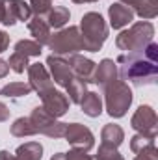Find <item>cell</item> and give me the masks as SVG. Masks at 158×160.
Wrapping results in <instances>:
<instances>
[{"label": "cell", "mask_w": 158, "mask_h": 160, "mask_svg": "<svg viewBox=\"0 0 158 160\" xmlns=\"http://www.w3.org/2000/svg\"><path fill=\"white\" fill-rule=\"evenodd\" d=\"M116 63L123 80L134 86H153L158 78V45L151 41L141 50L123 52Z\"/></svg>", "instance_id": "6da1fadb"}, {"label": "cell", "mask_w": 158, "mask_h": 160, "mask_svg": "<svg viewBox=\"0 0 158 160\" xmlns=\"http://www.w3.org/2000/svg\"><path fill=\"white\" fill-rule=\"evenodd\" d=\"M80 38H82V47L84 50L89 52H99L108 39V24L104 17L97 11H89L82 17L80 21Z\"/></svg>", "instance_id": "7a4b0ae2"}, {"label": "cell", "mask_w": 158, "mask_h": 160, "mask_svg": "<svg viewBox=\"0 0 158 160\" xmlns=\"http://www.w3.org/2000/svg\"><path fill=\"white\" fill-rule=\"evenodd\" d=\"M155 36V26L149 21H140L134 22L128 30H123L116 38V47L125 52H136L147 47Z\"/></svg>", "instance_id": "3957f363"}, {"label": "cell", "mask_w": 158, "mask_h": 160, "mask_svg": "<svg viewBox=\"0 0 158 160\" xmlns=\"http://www.w3.org/2000/svg\"><path fill=\"white\" fill-rule=\"evenodd\" d=\"M104 102L110 118H123L132 104V89L125 80H116L104 88Z\"/></svg>", "instance_id": "277c9868"}, {"label": "cell", "mask_w": 158, "mask_h": 160, "mask_svg": "<svg viewBox=\"0 0 158 160\" xmlns=\"http://www.w3.org/2000/svg\"><path fill=\"white\" fill-rule=\"evenodd\" d=\"M48 48L52 50L54 56H73L84 50L82 47V38H80L78 26H69V28H60L54 36H50Z\"/></svg>", "instance_id": "5b68a950"}, {"label": "cell", "mask_w": 158, "mask_h": 160, "mask_svg": "<svg viewBox=\"0 0 158 160\" xmlns=\"http://www.w3.org/2000/svg\"><path fill=\"white\" fill-rule=\"evenodd\" d=\"M28 119L32 121L36 134H45L48 138H63L65 128H67V123H62L56 118H52L43 106H36Z\"/></svg>", "instance_id": "8992f818"}, {"label": "cell", "mask_w": 158, "mask_h": 160, "mask_svg": "<svg viewBox=\"0 0 158 160\" xmlns=\"http://www.w3.org/2000/svg\"><path fill=\"white\" fill-rule=\"evenodd\" d=\"M63 138L69 142V145H71L73 149H80V151H86V153L91 151L93 145H95L93 132H91L87 127L80 125V123H71V125H67Z\"/></svg>", "instance_id": "52a82bcc"}, {"label": "cell", "mask_w": 158, "mask_h": 160, "mask_svg": "<svg viewBox=\"0 0 158 160\" xmlns=\"http://www.w3.org/2000/svg\"><path fill=\"white\" fill-rule=\"evenodd\" d=\"M130 125L132 128L138 132V134H147V136H156V128H158V118H156V112L147 106V104H141L132 119H130Z\"/></svg>", "instance_id": "ba28073f"}, {"label": "cell", "mask_w": 158, "mask_h": 160, "mask_svg": "<svg viewBox=\"0 0 158 160\" xmlns=\"http://www.w3.org/2000/svg\"><path fill=\"white\" fill-rule=\"evenodd\" d=\"M32 9L24 0H2V24L13 26L17 21H30Z\"/></svg>", "instance_id": "9c48e42d"}, {"label": "cell", "mask_w": 158, "mask_h": 160, "mask_svg": "<svg viewBox=\"0 0 158 160\" xmlns=\"http://www.w3.org/2000/svg\"><path fill=\"white\" fill-rule=\"evenodd\" d=\"M47 67H48L47 71H48L50 78L54 80L58 86H62V88H67L69 82L75 78L69 62H67L65 58H62V56H54V54H50V56L47 58Z\"/></svg>", "instance_id": "30bf717a"}, {"label": "cell", "mask_w": 158, "mask_h": 160, "mask_svg": "<svg viewBox=\"0 0 158 160\" xmlns=\"http://www.w3.org/2000/svg\"><path fill=\"white\" fill-rule=\"evenodd\" d=\"M28 80H30L28 84L32 86V91H37L39 97L54 89V84H52V78H50L47 67L39 62L28 65Z\"/></svg>", "instance_id": "8fae6325"}, {"label": "cell", "mask_w": 158, "mask_h": 160, "mask_svg": "<svg viewBox=\"0 0 158 160\" xmlns=\"http://www.w3.org/2000/svg\"><path fill=\"white\" fill-rule=\"evenodd\" d=\"M41 106L52 116V118H62V116H65L67 112H69V99H67V95L65 93H62V91H58V89H52V91H48V93H45L43 97H41Z\"/></svg>", "instance_id": "7c38bea8"}, {"label": "cell", "mask_w": 158, "mask_h": 160, "mask_svg": "<svg viewBox=\"0 0 158 160\" xmlns=\"http://www.w3.org/2000/svg\"><path fill=\"white\" fill-rule=\"evenodd\" d=\"M69 65H71V71H73V77L75 78L82 80L84 84H89L93 82V77H95V69H97V63L89 58H84L80 54H73L69 56Z\"/></svg>", "instance_id": "4fadbf2b"}, {"label": "cell", "mask_w": 158, "mask_h": 160, "mask_svg": "<svg viewBox=\"0 0 158 160\" xmlns=\"http://www.w3.org/2000/svg\"><path fill=\"white\" fill-rule=\"evenodd\" d=\"M108 17H110V26L114 30H121V28H125L126 24H130L134 21V11L128 6L116 2L108 8Z\"/></svg>", "instance_id": "5bb4252c"}, {"label": "cell", "mask_w": 158, "mask_h": 160, "mask_svg": "<svg viewBox=\"0 0 158 160\" xmlns=\"http://www.w3.org/2000/svg\"><path fill=\"white\" fill-rule=\"evenodd\" d=\"M116 80H117V63H116L114 60H110V58H104V60L97 65V69H95L93 82L99 84V86L104 89L108 84H112V82H116Z\"/></svg>", "instance_id": "9a60e30c"}, {"label": "cell", "mask_w": 158, "mask_h": 160, "mask_svg": "<svg viewBox=\"0 0 158 160\" xmlns=\"http://www.w3.org/2000/svg\"><path fill=\"white\" fill-rule=\"evenodd\" d=\"M121 4L128 6L134 15H140L145 21H151L158 15V0H119Z\"/></svg>", "instance_id": "2e32d148"}, {"label": "cell", "mask_w": 158, "mask_h": 160, "mask_svg": "<svg viewBox=\"0 0 158 160\" xmlns=\"http://www.w3.org/2000/svg\"><path fill=\"white\" fill-rule=\"evenodd\" d=\"M28 30H30V34L34 36V41H37L41 47H43V45H48L52 34H50V26H48V22H47L45 17H39V15L30 17V21H28Z\"/></svg>", "instance_id": "e0dca14e"}, {"label": "cell", "mask_w": 158, "mask_h": 160, "mask_svg": "<svg viewBox=\"0 0 158 160\" xmlns=\"http://www.w3.org/2000/svg\"><path fill=\"white\" fill-rule=\"evenodd\" d=\"M101 140H102L101 145H108V147H116V149H117L119 145L123 143V140H125V132H123V128H121L119 125L108 123V125L102 127Z\"/></svg>", "instance_id": "ac0fdd59"}, {"label": "cell", "mask_w": 158, "mask_h": 160, "mask_svg": "<svg viewBox=\"0 0 158 160\" xmlns=\"http://www.w3.org/2000/svg\"><path fill=\"white\" fill-rule=\"evenodd\" d=\"M80 108H82V112H84L86 116H89V118H99V116L102 114V101H101L99 93L87 91V93L84 95L82 102H80Z\"/></svg>", "instance_id": "d6986e66"}, {"label": "cell", "mask_w": 158, "mask_h": 160, "mask_svg": "<svg viewBox=\"0 0 158 160\" xmlns=\"http://www.w3.org/2000/svg\"><path fill=\"white\" fill-rule=\"evenodd\" d=\"M69 19H71V13H69V9H67L65 6H56V8H52V9L47 13V22H48V26H50V28H56V30L63 28V26L69 22Z\"/></svg>", "instance_id": "ffe728a7"}, {"label": "cell", "mask_w": 158, "mask_h": 160, "mask_svg": "<svg viewBox=\"0 0 158 160\" xmlns=\"http://www.w3.org/2000/svg\"><path fill=\"white\" fill-rule=\"evenodd\" d=\"M17 160H41L43 157V145L37 142H26L17 147L15 151Z\"/></svg>", "instance_id": "44dd1931"}, {"label": "cell", "mask_w": 158, "mask_h": 160, "mask_svg": "<svg viewBox=\"0 0 158 160\" xmlns=\"http://www.w3.org/2000/svg\"><path fill=\"white\" fill-rule=\"evenodd\" d=\"M30 93H32V86L28 82H9L7 86H4L0 89V95L2 97H13V99L26 97Z\"/></svg>", "instance_id": "7402d4cb"}, {"label": "cell", "mask_w": 158, "mask_h": 160, "mask_svg": "<svg viewBox=\"0 0 158 160\" xmlns=\"http://www.w3.org/2000/svg\"><path fill=\"white\" fill-rule=\"evenodd\" d=\"M65 89H67V99L71 102H75V104H80L82 99H84V95L87 93V84H84L78 78H73Z\"/></svg>", "instance_id": "603a6c76"}, {"label": "cell", "mask_w": 158, "mask_h": 160, "mask_svg": "<svg viewBox=\"0 0 158 160\" xmlns=\"http://www.w3.org/2000/svg\"><path fill=\"white\" fill-rule=\"evenodd\" d=\"M11 134L15 138H28V136L36 134V128H34L32 121L28 119V118H19L11 125Z\"/></svg>", "instance_id": "cb8c5ba5"}, {"label": "cell", "mask_w": 158, "mask_h": 160, "mask_svg": "<svg viewBox=\"0 0 158 160\" xmlns=\"http://www.w3.org/2000/svg\"><path fill=\"white\" fill-rule=\"evenodd\" d=\"M15 52L22 54L26 58H30V56H41L43 47L34 39H21V41H17V45H15Z\"/></svg>", "instance_id": "d4e9b609"}, {"label": "cell", "mask_w": 158, "mask_h": 160, "mask_svg": "<svg viewBox=\"0 0 158 160\" xmlns=\"http://www.w3.org/2000/svg\"><path fill=\"white\" fill-rule=\"evenodd\" d=\"M155 140H156V136H147V134H136V136H132V140H130V149H132V153H141V151H147V149H151V147H155Z\"/></svg>", "instance_id": "484cf974"}, {"label": "cell", "mask_w": 158, "mask_h": 160, "mask_svg": "<svg viewBox=\"0 0 158 160\" xmlns=\"http://www.w3.org/2000/svg\"><path fill=\"white\" fill-rule=\"evenodd\" d=\"M7 65H9V69L11 71H15V73H24L26 69H28V58L26 56H22V54H19V52H13L11 56H9V62H7Z\"/></svg>", "instance_id": "4316f807"}, {"label": "cell", "mask_w": 158, "mask_h": 160, "mask_svg": "<svg viewBox=\"0 0 158 160\" xmlns=\"http://www.w3.org/2000/svg\"><path fill=\"white\" fill-rule=\"evenodd\" d=\"M95 160H125L121 157L116 147H108V145H101L97 155H95Z\"/></svg>", "instance_id": "83f0119b"}, {"label": "cell", "mask_w": 158, "mask_h": 160, "mask_svg": "<svg viewBox=\"0 0 158 160\" xmlns=\"http://www.w3.org/2000/svg\"><path fill=\"white\" fill-rule=\"evenodd\" d=\"M30 9H32V13L34 15H47L50 9H52V0H30Z\"/></svg>", "instance_id": "f1b7e54d"}, {"label": "cell", "mask_w": 158, "mask_h": 160, "mask_svg": "<svg viewBox=\"0 0 158 160\" xmlns=\"http://www.w3.org/2000/svg\"><path fill=\"white\" fill-rule=\"evenodd\" d=\"M65 160H93L86 151H80V149H71L69 153H65Z\"/></svg>", "instance_id": "f546056e"}, {"label": "cell", "mask_w": 158, "mask_h": 160, "mask_svg": "<svg viewBox=\"0 0 158 160\" xmlns=\"http://www.w3.org/2000/svg\"><path fill=\"white\" fill-rule=\"evenodd\" d=\"M134 160H158V149H156V145H155V147H151V149H147V151L138 153Z\"/></svg>", "instance_id": "4dcf8cb0"}, {"label": "cell", "mask_w": 158, "mask_h": 160, "mask_svg": "<svg viewBox=\"0 0 158 160\" xmlns=\"http://www.w3.org/2000/svg\"><path fill=\"white\" fill-rule=\"evenodd\" d=\"M7 47H9V36L4 30H0V54L4 50H7Z\"/></svg>", "instance_id": "1f68e13d"}, {"label": "cell", "mask_w": 158, "mask_h": 160, "mask_svg": "<svg viewBox=\"0 0 158 160\" xmlns=\"http://www.w3.org/2000/svg\"><path fill=\"white\" fill-rule=\"evenodd\" d=\"M7 119H9V108L4 102H0V123L2 121H7Z\"/></svg>", "instance_id": "d6a6232c"}, {"label": "cell", "mask_w": 158, "mask_h": 160, "mask_svg": "<svg viewBox=\"0 0 158 160\" xmlns=\"http://www.w3.org/2000/svg\"><path fill=\"white\" fill-rule=\"evenodd\" d=\"M7 73H9V65H7V62H4L0 58V78H4Z\"/></svg>", "instance_id": "836d02e7"}, {"label": "cell", "mask_w": 158, "mask_h": 160, "mask_svg": "<svg viewBox=\"0 0 158 160\" xmlns=\"http://www.w3.org/2000/svg\"><path fill=\"white\" fill-rule=\"evenodd\" d=\"M0 160H17V157L7 151H0Z\"/></svg>", "instance_id": "e575fe53"}, {"label": "cell", "mask_w": 158, "mask_h": 160, "mask_svg": "<svg viewBox=\"0 0 158 160\" xmlns=\"http://www.w3.org/2000/svg\"><path fill=\"white\" fill-rule=\"evenodd\" d=\"M50 160H65V153H56V155H52Z\"/></svg>", "instance_id": "d590c367"}, {"label": "cell", "mask_w": 158, "mask_h": 160, "mask_svg": "<svg viewBox=\"0 0 158 160\" xmlns=\"http://www.w3.org/2000/svg\"><path fill=\"white\" fill-rule=\"evenodd\" d=\"M75 4H91V2H99V0H73Z\"/></svg>", "instance_id": "8d00e7d4"}, {"label": "cell", "mask_w": 158, "mask_h": 160, "mask_svg": "<svg viewBox=\"0 0 158 160\" xmlns=\"http://www.w3.org/2000/svg\"><path fill=\"white\" fill-rule=\"evenodd\" d=\"M0 22H2V0H0Z\"/></svg>", "instance_id": "74e56055"}]
</instances>
